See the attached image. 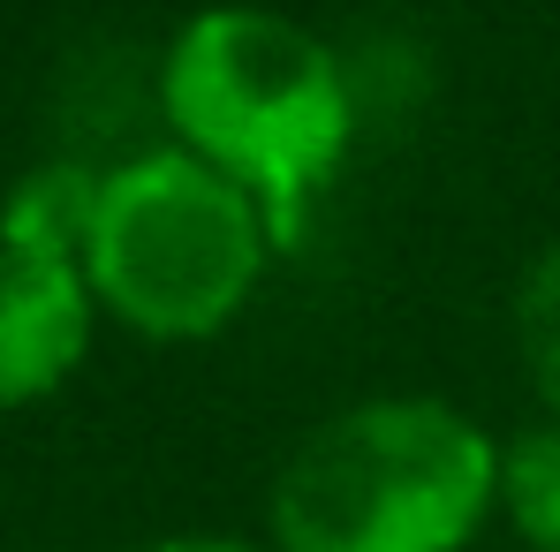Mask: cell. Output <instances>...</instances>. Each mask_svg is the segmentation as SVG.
Instances as JSON below:
<instances>
[{
    "label": "cell",
    "instance_id": "cell-1",
    "mask_svg": "<svg viewBox=\"0 0 560 552\" xmlns=\"http://www.w3.org/2000/svg\"><path fill=\"white\" fill-rule=\"evenodd\" d=\"M160 106L189 160L258 197L273 243L303 235V204L334 183L357 129L334 46L266 8L189 15L160 69Z\"/></svg>",
    "mask_w": 560,
    "mask_h": 552
},
{
    "label": "cell",
    "instance_id": "cell-2",
    "mask_svg": "<svg viewBox=\"0 0 560 552\" xmlns=\"http://www.w3.org/2000/svg\"><path fill=\"white\" fill-rule=\"evenodd\" d=\"M500 500V455L463 409L378 394L326 416L273 477L280 552H463Z\"/></svg>",
    "mask_w": 560,
    "mask_h": 552
},
{
    "label": "cell",
    "instance_id": "cell-3",
    "mask_svg": "<svg viewBox=\"0 0 560 552\" xmlns=\"http://www.w3.org/2000/svg\"><path fill=\"white\" fill-rule=\"evenodd\" d=\"M266 243L273 227L258 197L175 144L106 175L84 243V280L98 310H114L121 326L152 341H205L250 303L266 273Z\"/></svg>",
    "mask_w": 560,
    "mask_h": 552
},
{
    "label": "cell",
    "instance_id": "cell-4",
    "mask_svg": "<svg viewBox=\"0 0 560 552\" xmlns=\"http://www.w3.org/2000/svg\"><path fill=\"white\" fill-rule=\"evenodd\" d=\"M92 280L84 266L0 250V409L54 394L92 349Z\"/></svg>",
    "mask_w": 560,
    "mask_h": 552
},
{
    "label": "cell",
    "instance_id": "cell-5",
    "mask_svg": "<svg viewBox=\"0 0 560 552\" xmlns=\"http://www.w3.org/2000/svg\"><path fill=\"white\" fill-rule=\"evenodd\" d=\"M98 189H106V175L77 167V160L31 167L23 183L0 197V250H31V258L84 266V243H92V220H98Z\"/></svg>",
    "mask_w": 560,
    "mask_h": 552
},
{
    "label": "cell",
    "instance_id": "cell-6",
    "mask_svg": "<svg viewBox=\"0 0 560 552\" xmlns=\"http://www.w3.org/2000/svg\"><path fill=\"white\" fill-rule=\"evenodd\" d=\"M500 507L538 552H560V424L523 432L500 455Z\"/></svg>",
    "mask_w": 560,
    "mask_h": 552
},
{
    "label": "cell",
    "instance_id": "cell-7",
    "mask_svg": "<svg viewBox=\"0 0 560 552\" xmlns=\"http://www.w3.org/2000/svg\"><path fill=\"white\" fill-rule=\"evenodd\" d=\"M515 349H523L538 401L560 416V250H546L515 287Z\"/></svg>",
    "mask_w": 560,
    "mask_h": 552
},
{
    "label": "cell",
    "instance_id": "cell-8",
    "mask_svg": "<svg viewBox=\"0 0 560 552\" xmlns=\"http://www.w3.org/2000/svg\"><path fill=\"white\" fill-rule=\"evenodd\" d=\"M144 552H250L235 538H167V545H144Z\"/></svg>",
    "mask_w": 560,
    "mask_h": 552
}]
</instances>
